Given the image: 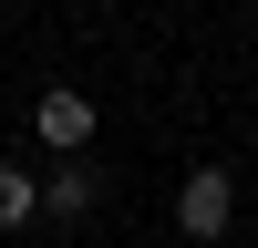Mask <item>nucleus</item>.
I'll return each mask as SVG.
<instances>
[{"mask_svg":"<svg viewBox=\"0 0 258 248\" xmlns=\"http://www.w3.org/2000/svg\"><path fill=\"white\" fill-rule=\"evenodd\" d=\"M176 227H186L197 248H217L227 227H238V176H227V165H197V176L176 186Z\"/></svg>","mask_w":258,"mask_h":248,"instance_id":"1","label":"nucleus"},{"mask_svg":"<svg viewBox=\"0 0 258 248\" xmlns=\"http://www.w3.org/2000/svg\"><path fill=\"white\" fill-rule=\"evenodd\" d=\"M31 135L52 145V155H83V145H93V93H73V83H52V93L31 103Z\"/></svg>","mask_w":258,"mask_h":248,"instance_id":"2","label":"nucleus"},{"mask_svg":"<svg viewBox=\"0 0 258 248\" xmlns=\"http://www.w3.org/2000/svg\"><path fill=\"white\" fill-rule=\"evenodd\" d=\"M83 207H93V165L62 155V165H52V186H41V217H83Z\"/></svg>","mask_w":258,"mask_h":248,"instance_id":"3","label":"nucleus"},{"mask_svg":"<svg viewBox=\"0 0 258 248\" xmlns=\"http://www.w3.org/2000/svg\"><path fill=\"white\" fill-rule=\"evenodd\" d=\"M31 217H41V186L21 165H0V227H31Z\"/></svg>","mask_w":258,"mask_h":248,"instance_id":"4","label":"nucleus"}]
</instances>
